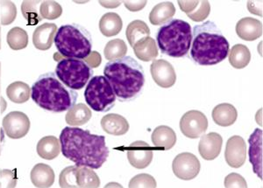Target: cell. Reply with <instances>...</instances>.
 Instances as JSON below:
<instances>
[{
    "instance_id": "cell-1",
    "label": "cell",
    "mask_w": 263,
    "mask_h": 188,
    "mask_svg": "<svg viewBox=\"0 0 263 188\" xmlns=\"http://www.w3.org/2000/svg\"><path fill=\"white\" fill-rule=\"evenodd\" d=\"M63 155L78 166L99 169L107 160L109 149L105 137L78 127H65L61 132Z\"/></svg>"
},
{
    "instance_id": "cell-2",
    "label": "cell",
    "mask_w": 263,
    "mask_h": 188,
    "mask_svg": "<svg viewBox=\"0 0 263 188\" xmlns=\"http://www.w3.org/2000/svg\"><path fill=\"white\" fill-rule=\"evenodd\" d=\"M230 45L213 21L195 26L192 31L191 59L201 66H213L228 56Z\"/></svg>"
},
{
    "instance_id": "cell-3",
    "label": "cell",
    "mask_w": 263,
    "mask_h": 188,
    "mask_svg": "<svg viewBox=\"0 0 263 188\" xmlns=\"http://www.w3.org/2000/svg\"><path fill=\"white\" fill-rule=\"evenodd\" d=\"M105 77L120 102H130L141 95L145 84L143 67L130 56L106 63Z\"/></svg>"
},
{
    "instance_id": "cell-4",
    "label": "cell",
    "mask_w": 263,
    "mask_h": 188,
    "mask_svg": "<svg viewBox=\"0 0 263 188\" xmlns=\"http://www.w3.org/2000/svg\"><path fill=\"white\" fill-rule=\"evenodd\" d=\"M33 102L45 111L62 113L76 105L78 97L75 90L66 88L54 73L40 75L31 89Z\"/></svg>"
},
{
    "instance_id": "cell-5",
    "label": "cell",
    "mask_w": 263,
    "mask_h": 188,
    "mask_svg": "<svg viewBox=\"0 0 263 188\" xmlns=\"http://www.w3.org/2000/svg\"><path fill=\"white\" fill-rule=\"evenodd\" d=\"M191 25L182 19H171L162 25L156 33V42L162 54L173 58L188 54L192 47Z\"/></svg>"
},
{
    "instance_id": "cell-6",
    "label": "cell",
    "mask_w": 263,
    "mask_h": 188,
    "mask_svg": "<svg viewBox=\"0 0 263 188\" xmlns=\"http://www.w3.org/2000/svg\"><path fill=\"white\" fill-rule=\"evenodd\" d=\"M54 45L58 54L66 58L85 59L92 49L90 32L80 25H64L57 30Z\"/></svg>"
},
{
    "instance_id": "cell-7",
    "label": "cell",
    "mask_w": 263,
    "mask_h": 188,
    "mask_svg": "<svg viewBox=\"0 0 263 188\" xmlns=\"http://www.w3.org/2000/svg\"><path fill=\"white\" fill-rule=\"evenodd\" d=\"M54 74L70 90H80L92 78L94 71L84 60L63 57L58 61Z\"/></svg>"
},
{
    "instance_id": "cell-8",
    "label": "cell",
    "mask_w": 263,
    "mask_h": 188,
    "mask_svg": "<svg viewBox=\"0 0 263 188\" xmlns=\"http://www.w3.org/2000/svg\"><path fill=\"white\" fill-rule=\"evenodd\" d=\"M84 98L93 111L106 112L114 107L117 97L107 79L103 75H98L87 83Z\"/></svg>"
},
{
    "instance_id": "cell-9",
    "label": "cell",
    "mask_w": 263,
    "mask_h": 188,
    "mask_svg": "<svg viewBox=\"0 0 263 188\" xmlns=\"http://www.w3.org/2000/svg\"><path fill=\"white\" fill-rule=\"evenodd\" d=\"M208 128V120L201 111H187L180 120V130L185 137L192 139L204 134Z\"/></svg>"
},
{
    "instance_id": "cell-10",
    "label": "cell",
    "mask_w": 263,
    "mask_h": 188,
    "mask_svg": "<svg viewBox=\"0 0 263 188\" xmlns=\"http://www.w3.org/2000/svg\"><path fill=\"white\" fill-rule=\"evenodd\" d=\"M200 168L198 158L190 153H180L174 158L172 163L174 174L182 180L195 179L199 174Z\"/></svg>"
},
{
    "instance_id": "cell-11",
    "label": "cell",
    "mask_w": 263,
    "mask_h": 188,
    "mask_svg": "<svg viewBox=\"0 0 263 188\" xmlns=\"http://www.w3.org/2000/svg\"><path fill=\"white\" fill-rule=\"evenodd\" d=\"M3 130L10 138L20 139L27 136L30 130V120L21 111H12L4 117Z\"/></svg>"
},
{
    "instance_id": "cell-12",
    "label": "cell",
    "mask_w": 263,
    "mask_h": 188,
    "mask_svg": "<svg viewBox=\"0 0 263 188\" xmlns=\"http://www.w3.org/2000/svg\"><path fill=\"white\" fill-rule=\"evenodd\" d=\"M126 153L129 163L137 169L147 168L151 164L154 157L152 147L144 141L132 143L127 147Z\"/></svg>"
},
{
    "instance_id": "cell-13",
    "label": "cell",
    "mask_w": 263,
    "mask_h": 188,
    "mask_svg": "<svg viewBox=\"0 0 263 188\" xmlns=\"http://www.w3.org/2000/svg\"><path fill=\"white\" fill-rule=\"evenodd\" d=\"M247 158V145L242 137L233 136L228 140L224 158L231 168H239L245 164Z\"/></svg>"
},
{
    "instance_id": "cell-14",
    "label": "cell",
    "mask_w": 263,
    "mask_h": 188,
    "mask_svg": "<svg viewBox=\"0 0 263 188\" xmlns=\"http://www.w3.org/2000/svg\"><path fill=\"white\" fill-rule=\"evenodd\" d=\"M153 80L158 86L167 89L174 86L177 81V75L173 66L167 60H155L150 66Z\"/></svg>"
},
{
    "instance_id": "cell-15",
    "label": "cell",
    "mask_w": 263,
    "mask_h": 188,
    "mask_svg": "<svg viewBox=\"0 0 263 188\" xmlns=\"http://www.w3.org/2000/svg\"><path fill=\"white\" fill-rule=\"evenodd\" d=\"M262 130L257 128L254 130L248 139L249 143V160L253 165L254 173L260 179H262V153H263Z\"/></svg>"
},
{
    "instance_id": "cell-16",
    "label": "cell",
    "mask_w": 263,
    "mask_h": 188,
    "mask_svg": "<svg viewBox=\"0 0 263 188\" xmlns=\"http://www.w3.org/2000/svg\"><path fill=\"white\" fill-rule=\"evenodd\" d=\"M222 143L223 139L220 135L217 132H210L201 137L198 152L203 159L214 160L220 154Z\"/></svg>"
},
{
    "instance_id": "cell-17",
    "label": "cell",
    "mask_w": 263,
    "mask_h": 188,
    "mask_svg": "<svg viewBox=\"0 0 263 188\" xmlns=\"http://www.w3.org/2000/svg\"><path fill=\"white\" fill-rule=\"evenodd\" d=\"M57 26L54 23H44L37 27L33 34V46L38 50L46 51L51 48L57 34Z\"/></svg>"
},
{
    "instance_id": "cell-18",
    "label": "cell",
    "mask_w": 263,
    "mask_h": 188,
    "mask_svg": "<svg viewBox=\"0 0 263 188\" xmlns=\"http://www.w3.org/2000/svg\"><path fill=\"white\" fill-rule=\"evenodd\" d=\"M262 23L255 18L247 17L238 21L236 33L240 39L246 41H254L262 35Z\"/></svg>"
},
{
    "instance_id": "cell-19",
    "label": "cell",
    "mask_w": 263,
    "mask_h": 188,
    "mask_svg": "<svg viewBox=\"0 0 263 188\" xmlns=\"http://www.w3.org/2000/svg\"><path fill=\"white\" fill-rule=\"evenodd\" d=\"M180 9L185 12L189 18L195 22L203 21L209 16L211 6L208 1H178Z\"/></svg>"
},
{
    "instance_id": "cell-20",
    "label": "cell",
    "mask_w": 263,
    "mask_h": 188,
    "mask_svg": "<svg viewBox=\"0 0 263 188\" xmlns=\"http://www.w3.org/2000/svg\"><path fill=\"white\" fill-rule=\"evenodd\" d=\"M30 178L35 187L49 188L54 185L55 175L51 166L39 163L35 164L31 171Z\"/></svg>"
},
{
    "instance_id": "cell-21",
    "label": "cell",
    "mask_w": 263,
    "mask_h": 188,
    "mask_svg": "<svg viewBox=\"0 0 263 188\" xmlns=\"http://www.w3.org/2000/svg\"><path fill=\"white\" fill-rule=\"evenodd\" d=\"M101 126L106 133L114 136H122L129 131L127 120L119 114L105 115L102 118Z\"/></svg>"
},
{
    "instance_id": "cell-22",
    "label": "cell",
    "mask_w": 263,
    "mask_h": 188,
    "mask_svg": "<svg viewBox=\"0 0 263 188\" xmlns=\"http://www.w3.org/2000/svg\"><path fill=\"white\" fill-rule=\"evenodd\" d=\"M151 139L156 148L167 151L172 149L177 143V135L171 127L161 126L155 129Z\"/></svg>"
},
{
    "instance_id": "cell-23",
    "label": "cell",
    "mask_w": 263,
    "mask_h": 188,
    "mask_svg": "<svg viewBox=\"0 0 263 188\" xmlns=\"http://www.w3.org/2000/svg\"><path fill=\"white\" fill-rule=\"evenodd\" d=\"M213 119L215 123L222 127L233 126L238 118V112L233 105L221 103L216 106L213 111Z\"/></svg>"
},
{
    "instance_id": "cell-24",
    "label": "cell",
    "mask_w": 263,
    "mask_h": 188,
    "mask_svg": "<svg viewBox=\"0 0 263 188\" xmlns=\"http://www.w3.org/2000/svg\"><path fill=\"white\" fill-rule=\"evenodd\" d=\"M37 153L46 160H53L61 153L60 141L54 136L42 137L37 143Z\"/></svg>"
},
{
    "instance_id": "cell-25",
    "label": "cell",
    "mask_w": 263,
    "mask_h": 188,
    "mask_svg": "<svg viewBox=\"0 0 263 188\" xmlns=\"http://www.w3.org/2000/svg\"><path fill=\"white\" fill-rule=\"evenodd\" d=\"M123 22L120 16L115 12H107L99 21V29L105 37L117 35L122 30Z\"/></svg>"
},
{
    "instance_id": "cell-26",
    "label": "cell",
    "mask_w": 263,
    "mask_h": 188,
    "mask_svg": "<svg viewBox=\"0 0 263 188\" xmlns=\"http://www.w3.org/2000/svg\"><path fill=\"white\" fill-rule=\"evenodd\" d=\"M176 13V7L172 2H162L155 6L149 14V21L154 26L167 23Z\"/></svg>"
},
{
    "instance_id": "cell-27",
    "label": "cell",
    "mask_w": 263,
    "mask_h": 188,
    "mask_svg": "<svg viewBox=\"0 0 263 188\" xmlns=\"http://www.w3.org/2000/svg\"><path fill=\"white\" fill-rule=\"evenodd\" d=\"M92 113L89 107L84 103H78L69 109L66 114V122L71 126H81L90 121Z\"/></svg>"
},
{
    "instance_id": "cell-28",
    "label": "cell",
    "mask_w": 263,
    "mask_h": 188,
    "mask_svg": "<svg viewBox=\"0 0 263 188\" xmlns=\"http://www.w3.org/2000/svg\"><path fill=\"white\" fill-rule=\"evenodd\" d=\"M133 48L138 59L143 61L155 60L158 56V48L156 42L151 37H147L141 41L137 42Z\"/></svg>"
},
{
    "instance_id": "cell-29",
    "label": "cell",
    "mask_w": 263,
    "mask_h": 188,
    "mask_svg": "<svg viewBox=\"0 0 263 188\" xmlns=\"http://www.w3.org/2000/svg\"><path fill=\"white\" fill-rule=\"evenodd\" d=\"M126 34L129 44L133 48L137 42L149 37V27L144 21L140 19L134 20L126 27Z\"/></svg>"
},
{
    "instance_id": "cell-30",
    "label": "cell",
    "mask_w": 263,
    "mask_h": 188,
    "mask_svg": "<svg viewBox=\"0 0 263 188\" xmlns=\"http://www.w3.org/2000/svg\"><path fill=\"white\" fill-rule=\"evenodd\" d=\"M228 56L231 65L236 69H244L251 60V53L248 47L242 44L233 46Z\"/></svg>"
},
{
    "instance_id": "cell-31",
    "label": "cell",
    "mask_w": 263,
    "mask_h": 188,
    "mask_svg": "<svg viewBox=\"0 0 263 188\" xmlns=\"http://www.w3.org/2000/svg\"><path fill=\"white\" fill-rule=\"evenodd\" d=\"M31 89L23 81H14L6 89L7 97L14 103H25L30 98Z\"/></svg>"
},
{
    "instance_id": "cell-32",
    "label": "cell",
    "mask_w": 263,
    "mask_h": 188,
    "mask_svg": "<svg viewBox=\"0 0 263 188\" xmlns=\"http://www.w3.org/2000/svg\"><path fill=\"white\" fill-rule=\"evenodd\" d=\"M6 41L12 50H21L28 46V34L21 27H16L12 28L7 33Z\"/></svg>"
},
{
    "instance_id": "cell-33",
    "label": "cell",
    "mask_w": 263,
    "mask_h": 188,
    "mask_svg": "<svg viewBox=\"0 0 263 188\" xmlns=\"http://www.w3.org/2000/svg\"><path fill=\"white\" fill-rule=\"evenodd\" d=\"M42 4L40 0H25L21 5L22 15L27 21V25L36 26L43 19L40 14L39 5Z\"/></svg>"
},
{
    "instance_id": "cell-34",
    "label": "cell",
    "mask_w": 263,
    "mask_h": 188,
    "mask_svg": "<svg viewBox=\"0 0 263 188\" xmlns=\"http://www.w3.org/2000/svg\"><path fill=\"white\" fill-rule=\"evenodd\" d=\"M78 184L79 188H99L101 182L99 177L92 169L78 166Z\"/></svg>"
},
{
    "instance_id": "cell-35",
    "label": "cell",
    "mask_w": 263,
    "mask_h": 188,
    "mask_svg": "<svg viewBox=\"0 0 263 188\" xmlns=\"http://www.w3.org/2000/svg\"><path fill=\"white\" fill-rule=\"evenodd\" d=\"M127 47L123 39H115L110 40L105 46L104 54L108 60H117L126 55Z\"/></svg>"
},
{
    "instance_id": "cell-36",
    "label": "cell",
    "mask_w": 263,
    "mask_h": 188,
    "mask_svg": "<svg viewBox=\"0 0 263 188\" xmlns=\"http://www.w3.org/2000/svg\"><path fill=\"white\" fill-rule=\"evenodd\" d=\"M78 165L64 168L59 176L61 188H79L78 184Z\"/></svg>"
},
{
    "instance_id": "cell-37",
    "label": "cell",
    "mask_w": 263,
    "mask_h": 188,
    "mask_svg": "<svg viewBox=\"0 0 263 188\" xmlns=\"http://www.w3.org/2000/svg\"><path fill=\"white\" fill-rule=\"evenodd\" d=\"M63 13L62 6L57 1H43L40 6V14L42 18L54 20L59 18Z\"/></svg>"
},
{
    "instance_id": "cell-38",
    "label": "cell",
    "mask_w": 263,
    "mask_h": 188,
    "mask_svg": "<svg viewBox=\"0 0 263 188\" xmlns=\"http://www.w3.org/2000/svg\"><path fill=\"white\" fill-rule=\"evenodd\" d=\"M17 8L12 1H3L1 3V25L8 26L15 20Z\"/></svg>"
},
{
    "instance_id": "cell-39",
    "label": "cell",
    "mask_w": 263,
    "mask_h": 188,
    "mask_svg": "<svg viewBox=\"0 0 263 188\" xmlns=\"http://www.w3.org/2000/svg\"><path fill=\"white\" fill-rule=\"evenodd\" d=\"M157 183L154 177L147 173H141L132 178L129 188H156Z\"/></svg>"
},
{
    "instance_id": "cell-40",
    "label": "cell",
    "mask_w": 263,
    "mask_h": 188,
    "mask_svg": "<svg viewBox=\"0 0 263 188\" xmlns=\"http://www.w3.org/2000/svg\"><path fill=\"white\" fill-rule=\"evenodd\" d=\"M17 181L16 170H0V188H15Z\"/></svg>"
},
{
    "instance_id": "cell-41",
    "label": "cell",
    "mask_w": 263,
    "mask_h": 188,
    "mask_svg": "<svg viewBox=\"0 0 263 188\" xmlns=\"http://www.w3.org/2000/svg\"><path fill=\"white\" fill-rule=\"evenodd\" d=\"M224 188H248V183L240 174L232 173L224 178Z\"/></svg>"
},
{
    "instance_id": "cell-42",
    "label": "cell",
    "mask_w": 263,
    "mask_h": 188,
    "mask_svg": "<svg viewBox=\"0 0 263 188\" xmlns=\"http://www.w3.org/2000/svg\"><path fill=\"white\" fill-rule=\"evenodd\" d=\"M84 61L93 69V68H98L101 64L102 58L99 53L96 51H93L90 53V55L84 59Z\"/></svg>"
},
{
    "instance_id": "cell-43",
    "label": "cell",
    "mask_w": 263,
    "mask_h": 188,
    "mask_svg": "<svg viewBox=\"0 0 263 188\" xmlns=\"http://www.w3.org/2000/svg\"><path fill=\"white\" fill-rule=\"evenodd\" d=\"M123 3L125 4L126 8L130 10L132 12H137L140 10L143 9L144 6H146L147 2L146 1H124Z\"/></svg>"
},
{
    "instance_id": "cell-44",
    "label": "cell",
    "mask_w": 263,
    "mask_h": 188,
    "mask_svg": "<svg viewBox=\"0 0 263 188\" xmlns=\"http://www.w3.org/2000/svg\"><path fill=\"white\" fill-rule=\"evenodd\" d=\"M5 132H4L3 128H0V155L2 153V150H3L4 145H5V142H6V137H5Z\"/></svg>"
},
{
    "instance_id": "cell-45",
    "label": "cell",
    "mask_w": 263,
    "mask_h": 188,
    "mask_svg": "<svg viewBox=\"0 0 263 188\" xmlns=\"http://www.w3.org/2000/svg\"><path fill=\"white\" fill-rule=\"evenodd\" d=\"M6 107H7V103H6V100L4 99L3 96L1 95V80H0V108H1V113L5 112Z\"/></svg>"
},
{
    "instance_id": "cell-46",
    "label": "cell",
    "mask_w": 263,
    "mask_h": 188,
    "mask_svg": "<svg viewBox=\"0 0 263 188\" xmlns=\"http://www.w3.org/2000/svg\"><path fill=\"white\" fill-rule=\"evenodd\" d=\"M105 188H124L122 185L117 182L108 183L107 185H105Z\"/></svg>"
},
{
    "instance_id": "cell-47",
    "label": "cell",
    "mask_w": 263,
    "mask_h": 188,
    "mask_svg": "<svg viewBox=\"0 0 263 188\" xmlns=\"http://www.w3.org/2000/svg\"><path fill=\"white\" fill-rule=\"evenodd\" d=\"M0 49H1V27H0Z\"/></svg>"
},
{
    "instance_id": "cell-48",
    "label": "cell",
    "mask_w": 263,
    "mask_h": 188,
    "mask_svg": "<svg viewBox=\"0 0 263 188\" xmlns=\"http://www.w3.org/2000/svg\"><path fill=\"white\" fill-rule=\"evenodd\" d=\"M0 80H1V62H0Z\"/></svg>"
},
{
    "instance_id": "cell-49",
    "label": "cell",
    "mask_w": 263,
    "mask_h": 188,
    "mask_svg": "<svg viewBox=\"0 0 263 188\" xmlns=\"http://www.w3.org/2000/svg\"><path fill=\"white\" fill-rule=\"evenodd\" d=\"M104 188H105V187H104Z\"/></svg>"
}]
</instances>
